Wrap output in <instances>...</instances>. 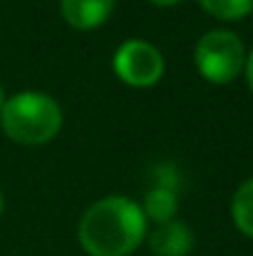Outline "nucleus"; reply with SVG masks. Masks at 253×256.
<instances>
[{
  "label": "nucleus",
  "instance_id": "f257e3e1",
  "mask_svg": "<svg viewBox=\"0 0 253 256\" xmlns=\"http://www.w3.org/2000/svg\"><path fill=\"white\" fill-rule=\"evenodd\" d=\"M142 204L124 194H109L87 206L77 239L89 256H129L147 239Z\"/></svg>",
  "mask_w": 253,
  "mask_h": 256
},
{
  "label": "nucleus",
  "instance_id": "f03ea898",
  "mask_svg": "<svg viewBox=\"0 0 253 256\" xmlns=\"http://www.w3.org/2000/svg\"><path fill=\"white\" fill-rule=\"evenodd\" d=\"M62 107L55 97L37 90H22L5 100L0 110L2 132L22 147H42L62 130Z\"/></svg>",
  "mask_w": 253,
  "mask_h": 256
},
{
  "label": "nucleus",
  "instance_id": "7ed1b4c3",
  "mask_svg": "<svg viewBox=\"0 0 253 256\" xmlns=\"http://www.w3.org/2000/svg\"><path fill=\"white\" fill-rule=\"evenodd\" d=\"M194 62L204 80L214 85H226L236 80L246 65L244 42L231 30H211L196 42Z\"/></svg>",
  "mask_w": 253,
  "mask_h": 256
},
{
  "label": "nucleus",
  "instance_id": "20e7f679",
  "mask_svg": "<svg viewBox=\"0 0 253 256\" xmlns=\"http://www.w3.org/2000/svg\"><path fill=\"white\" fill-rule=\"evenodd\" d=\"M112 68H114V75L124 85L147 90L162 80L164 55L152 42H147L142 38H132L117 48V52L112 58Z\"/></svg>",
  "mask_w": 253,
  "mask_h": 256
},
{
  "label": "nucleus",
  "instance_id": "39448f33",
  "mask_svg": "<svg viewBox=\"0 0 253 256\" xmlns=\"http://www.w3.org/2000/svg\"><path fill=\"white\" fill-rule=\"evenodd\" d=\"M114 5L117 0H60V12L75 30H97L112 18Z\"/></svg>",
  "mask_w": 253,
  "mask_h": 256
},
{
  "label": "nucleus",
  "instance_id": "423d86ee",
  "mask_svg": "<svg viewBox=\"0 0 253 256\" xmlns=\"http://www.w3.org/2000/svg\"><path fill=\"white\" fill-rule=\"evenodd\" d=\"M149 249L157 256H189L194 249V234L184 222L171 219L157 224V229L149 234Z\"/></svg>",
  "mask_w": 253,
  "mask_h": 256
},
{
  "label": "nucleus",
  "instance_id": "0eeeda50",
  "mask_svg": "<svg viewBox=\"0 0 253 256\" xmlns=\"http://www.w3.org/2000/svg\"><path fill=\"white\" fill-rule=\"evenodd\" d=\"M176 209H179V196H176V189H169V186H154L147 192L144 196V204H142V212L147 216V222H157V224H164L171 222L176 216Z\"/></svg>",
  "mask_w": 253,
  "mask_h": 256
},
{
  "label": "nucleus",
  "instance_id": "6e6552de",
  "mask_svg": "<svg viewBox=\"0 0 253 256\" xmlns=\"http://www.w3.org/2000/svg\"><path fill=\"white\" fill-rule=\"evenodd\" d=\"M231 216H234L236 229L253 239V176L236 189L231 199Z\"/></svg>",
  "mask_w": 253,
  "mask_h": 256
},
{
  "label": "nucleus",
  "instance_id": "1a4fd4ad",
  "mask_svg": "<svg viewBox=\"0 0 253 256\" xmlns=\"http://www.w3.org/2000/svg\"><path fill=\"white\" fill-rule=\"evenodd\" d=\"M199 5L219 20H241L253 10V0H199Z\"/></svg>",
  "mask_w": 253,
  "mask_h": 256
},
{
  "label": "nucleus",
  "instance_id": "9d476101",
  "mask_svg": "<svg viewBox=\"0 0 253 256\" xmlns=\"http://www.w3.org/2000/svg\"><path fill=\"white\" fill-rule=\"evenodd\" d=\"M244 68H246V80H249V87L253 90V50L249 52V58H246V65H244Z\"/></svg>",
  "mask_w": 253,
  "mask_h": 256
},
{
  "label": "nucleus",
  "instance_id": "9b49d317",
  "mask_svg": "<svg viewBox=\"0 0 253 256\" xmlns=\"http://www.w3.org/2000/svg\"><path fill=\"white\" fill-rule=\"evenodd\" d=\"M149 2H154V5H159V8H174V5H179L181 0H149Z\"/></svg>",
  "mask_w": 253,
  "mask_h": 256
},
{
  "label": "nucleus",
  "instance_id": "f8f14e48",
  "mask_svg": "<svg viewBox=\"0 0 253 256\" xmlns=\"http://www.w3.org/2000/svg\"><path fill=\"white\" fill-rule=\"evenodd\" d=\"M5 100H7V97H5V90H2V85H0V110H2V104H5Z\"/></svg>",
  "mask_w": 253,
  "mask_h": 256
},
{
  "label": "nucleus",
  "instance_id": "ddd939ff",
  "mask_svg": "<svg viewBox=\"0 0 253 256\" xmlns=\"http://www.w3.org/2000/svg\"><path fill=\"white\" fill-rule=\"evenodd\" d=\"M2 209H5V196H2V189H0V216H2Z\"/></svg>",
  "mask_w": 253,
  "mask_h": 256
}]
</instances>
